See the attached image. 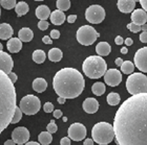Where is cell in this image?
<instances>
[{
    "label": "cell",
    "instance_id": "obj_16",
    "mask_svg": "<svg viewBox=\"0 0 147 145\" xmlns=\"http://www.w3.org/2000/svg\"><path fill=\"white\" fill-rule=\"evenodd\" d=\"M83 110L88 114H95L99 110V102L96 98H92L88 97L83 101Z\"/></svg>",
    "mask_w": 147,
    "mask_h": 145
},
{
    "label": "cell",
    "instance_id": "obj_12",
    "mask_svg": "<svg viewBox=\"0 0 147 145\" xmlns=\"http://www.w3.org/2000/svg\"><path fill=\"white\" fill-rule=\"evenodd\" d=\"M30 139V132L26 127L19 126L12 132V140L16 144L23 145L26 144Z\"/></svg>",
    "mask_w": 147,
    "mask_h": 145
},
{
    "label": "cell",
    "instance_id": "obj_40",
    "mask_svg": "<svg viewBox=\"0 0 147 145\" xmlns=\"http://www.w3.org/2000/svg\"><path fill=\"white\" fill-rule=\"evenodd\" d=\"M60 144L61 145H71V139H69L68 137H64V138H62L61 139Z\"/></svg>",
    "mask_w": 147,
    "mask_h": 145
},
{
    "label": "cell",
    "instance_id": "obj_48",
    "mask_svg": "<svg viewBox=\"0 0 147 145\" xmlns=\"http://www.w3.org/2000/svg\"><path fill=\"white\" fill-rule=\"evenodd\" d=\"M83 145H94V140L90 139V138H87V139L84 140Z\"/></svg>",
    "mask_w": 147,
    "mask_h": 145
},
{
    "label": "cell",
    "instance_id": "obj_11",
    "mask_svg": "<svg viewBox=\"0 0 147 145\" xmlns=\"http://www.w3.org/2000/svg\"><path fill=\"white\" fill-rule=\"evenodd\" d=\"M135 66L143 73H147V47L140 48L134 58Z\"/></svg>",
    "mask_w": 147,
    "mask_h": 145
},
{
    "label": "cell",
    "instance_id": "obj_9",
    "mask_svg": "<svg viewBox=\"0 0 147 145\" xmlns=\"http://www.w3.org/2000/svg\"><path fill=\"white\" fill-rule=\"evenodd\" d=\"M85 18L92 24H99L105 19V9L101 5L92 4L86 9Z\"/></svg>",
    "mask_w": 147,
    "mask_h": 145
},
{
    "label": "cell",
    "instance_id": "obj_39",
    "mask_svg": "<svg viewBox=\"0 0 147 145\" xmlns=\"http://www.w3.org/2000/svg\"><path fill=\"white\" fill-rule=\"evenodd\" d=\"M51 38L52 39H59L60 38V31L57 29H53L52 31H51Z\"/></svg>",
    "mask_w": 147,
    "mask_h": 145
},
{
    "label": "cell",
    "instance_id": "obj_58",
    "mask_svg": "<svg viewBox=\"0 0 147 145\" xmlns=\"http://www.w3.org/2000/svg\"><path fill=\"white\" fill-rule=\"evenodd\" d=\"M0 15H1V11H0Z\"/></svg>",
    "mask_w": 147,
    "mask_h": 145
},
{
    "label": "cell",
    "instance_id": "obj_51",
    "mask_svg": "<svg viewBox=\"0 0 147 145\" xmlns=\"http://www.w3.org/2000/svg\"><path fill=\"white\" fill-rule=\"evenodd\" d=\"M65 98H63V97H58V102L60 103V104H64L65 103Z\"/></svg>",
    "mask_w": 147,
    "mask_h": 145
},
{
    "label": "cell",
    "instance_id": "obj_5",
    "mask_svg": "<svg viewBox=\"0 0 147 145\" xmlns=\"http://www.w3.org/2000/svg\"><path fill=\"white\" fill-rule=\"evenodd\" d=\"M116 138L113 125L108 122H99L94 125L92 130V139L100 145L109 144Z\"/></svg>",
    "mask_w": 147,
    "mask_h": 145
},
{
    "label": "cell",
    "instance_id": "obj_19",
    "mask_svg": "<svg viewBox=\"0 0 147 145\" xmlns=\"http://www.w3.org/2000/svg\"><path fill=\"white\" fill-rule=\"evenodd\" d=\"M13 28L7 23H1L0 24V39L1 40H11L13 37Z\"/></svg>",
    "mask_w": 147,
    "mask_h": 145
},
{
    "label": "cell",
    "instance_id": "obj_13",
    "mask_svg": "<svg viewBox=\"0 0 147 145\" xmlns=\"http://www.w3.org/2000/svg\"><path fill=\"white\" fill-rule=\"evenodd\" d=\"M104 82L110 87H117L122 82V74L118 69H109L105 73Z\"/></svg>",
    "mask_w": 147,
    "mask_h": 145
},
{
    "label": "cell",
    "instance_id": "obj_24",
    "mask_svg": "<svg viewBox=\"0 0 147 145\" xmlns=\"http://www.w3.org/2000/svg\"><path fill=\"white\" fill-rule=\"evenodd\" d=\"M47 88V82L44 78L42 77H38V78L34 79L33 82V89L36 91L37 93H42L46 90Z\"/></svg>",
    "mask_w": 147,
    "mask_h": 145
},
{
    "label": "cell",
    "instance_id": "obj_44",
    "mask_svg": "<svg viewBox=\"0 0 147 145\" xmlns=\"http://www.w3.org/2000/svg\"><path fill=\"white\" fill-rule=\"evenodd\" d=\"M123 42H124V40L121 36H117L116 39H115V43H116L117 45H122Z\"/></svg>",
    "mask_w": 147,
    "mask_h": 145
},
{
    "label": "cell",
    "instance_id": "obj_22",
    "mask_svg": "<svg viewBox=\"0 0 147 145\" xmlns=\"http://www.w3.org/2000/svg\"><path fill=\"white\" fill-rule=\"evenodd\" d=\"M49 18H51V21L54 25H61L65 21V14L59 9H56L52 13Z\"/></svg>",
    "mask_w": 147,
    "mask_h": 145
},
{
    "label": "cell",
    "instance_id": "obj_42",
    "mask_svg": "<svg viewBox=\"0 0 147 145\" xmlns=\"http://www.w3.org/2000/svg\"><path fill=\"white\" fill-rule=\"evenodd\" d=\"M42 42L44 43V44H53V40L51 37L49 36H44L42 38Z\"/></svg>",
    "mask_w": 147,
    "mask_h": 145
},
{
    "label": "cell",
    "instance_id": "obj_43",
    "mask_svg": "<svg viewBox=\"0 0 147 145\" xmlns=\"http://www.w3.org/2000/svg\"><path fill=\"white\" fill-rule=\"evenodd\" d=\"M140 41H141L142 43H147V31L142 33L141 35H140Z\"/></svg>",
    "mask_w": 147,
    "mask_h": 145
},
{
    "label": "cell",
    "instance_id": "obj_26",
    "mask_svg": "<svg viewBox=\"0 0 147 145\" xmlns=\"http://www.w3.org/2000/svg\"><path fill=\"white\" fill-rule=\"evenodd\" d=\"M28 9H30V7H28V3L23 2V1H20V2L17 3V5H16V7H15L16 14H17L18 17L26 15L28 13Z\"/></svg>",
    "mask_w": 147,
    "mask_h": 145
},
{
    "label": "cell",
    "instance_id": "obj_54",
    "mask_svg": "<svg viewBox=\"0 0 147 145\" xmlns=\"http://www.w3.org/2000/svg\"><path fill=\"white\" fill-rule=\"evenodd\" d=\"M141 30H143V33H145V31H147V24H144L141 26Z\"/></svg>",
    "mask_w": 147,
    "mask_h": 145
},
{
    "label": "cell",
    "instance_id": "obj_8",
    "mask_svg": "<svg viewBox=\"0 0 147 145\" xmlns=\"http://www.w3.org/2000/svg\"><path fill=\"white\" fill-rule=\"evenodd\" d=\"M100 37V33H97L90 25H83L77 30V40L81 45L89 46L96 42Z\"/></svg>",
    "mask_w": 147,
    "mask_h": 145
},
{
    "label": "cell",
    "instance_id": "obj_57",
    "mask_svg": "<svg viewBox=\"0 0 147 145\" xmlns=\"http://www.w3.org/2000/svg\"><path fill=\"white\" fill-rule=\"evenodd\" d=\"M67 121V118L66 117H63V122H66Z\"/></svg>",
    "mask_w": 147,
    "mask_h": 145
},
{
    "label": "cell",
    "instance_id": "obj_35",
    "mask_svg": "<svg viewBox=\"0 0 147 145\" xmlns=\"http://www.w3.org/2000/svg\"><path fill=\"white\" fill-rule=\"evenodd\" d=\"M46 130H47V132H49V133L54 134V133H56V132H57V130H58V126H57V124L55 123V121L52 120L49 124H47Z\"/></svg>",
    "mask_w": 147,
    "mask_h": 145
},
{
    "label": "cell",
    "instance_id": "obj_52",
    "mask_svg": "<svg viewBox=\"0 0 147 145\" xmlns=\"http://www.w3.org/2000/svg\"><path fill=\"white\" fill-rule=\"evenodd\" d=\"M4 145H16V143L13 140H7V141H5Z\"/></svg>",
    "mask_w": 147,
    "mask_h": 145
},
{
    "label": "cell",
    "instance_id": "obj_45",
    "mask_svg": "<svg viewBox=\"0 0 147 145\" xmlns=\"http://www.w3.org/2000/svg\"><path fill=\"white\" fill-rule=\"evenodd\" d=\"M53 115H54V117L55 118H61L62 117V111L61 110H55L54 111V113H53Z\"/></svg>",
    "mask_w": 147,
    "mask_h": 145
},
{
    "label": "cell",
    "instance_id": "obj_2",
    "mask_svg": "<svg viewBox=\"0 0 147 145\" xmlns=\"http://www.w3.org/2000/svg\"><path fill=\"white\" fill-rule=\"evenodd\" d=\"M53 87L59 97L74 99L83 92L85 80L81 72L77 69L63 68L59 70L54 76Z\"/></svg>",
    "mask_w": 147,
    "mask_h": 145
},
{
    "label": "cell",
    "instance_id": "obj_28",
    "mask_svg": "<svg viewBox=\"0 0 147 145\" xmlns=\"http://www.w3.org/2000/svg\"><path fill=\"white\" fill-rule=\"evenodd\" d=\"M105 90H106L105 85L101 82H95V84L92 85V93L95 94L96 96H101V95H103V94L105 93Z\"/></svg>",
    "mask_w": 147,
    "mask_h": 145
},
{
    "label": "cell",
    "instance_id": "obj_17",
    "mask_svg": "<svg viewBox=\"0 0 147 145\" xmlns=\"http://www.w3.org/2000/svg\"><path fill=\"white\" fill-rule=\"evenodd\" d=\"M117 5H118L120 12L124 13V14H128V13L134 12L136 1L135 0H119L117 2Z\"/></svg>",
    "mask_w": 147,
    "mask_h": 145
},
{
    "label": "cell",
    "instance_id": "obj_1",
    "mask_svg": "<svg viewBox=\"0 0 147 145\" xmlns=\"http://www.w3.org/2000/svg\"><path fill=\"white\" fill-rule=\"evenodd\" d=\"M118 145H147V93L130 96L113 119Z\"/></svg>",
    "mask_w": 147,
    "mask_h": 145
},
{
    "label": "cell",
    "instance_id": "obj_32",
    "mask_svg": "<svg viewBox=\"0 0 147 145\" xmlns=\"http://www.w3.org/2000/svg\"><path fill=\"white\" fill-rule=\"evenodd\" d=\"M56 5H57V9L59 11L64 12V11H67L71 7V1L69 0H57Z\"/></svg>",
    "mask_w": 147,
    "mask_h": 145
},
{
    "label": "cell",
    "instance_id": "obj_3",
    "mask_svg": "<svg viewBox=\"0 0 147 145\" xmlns=\"http://www.w3.org/2000/svg\"><path fill=\"white\" fill-rule=\"evenodd\" d=\"M16 108L15 86L9 75L0 70V135L12 123Z\"/></svg>",
    "mask_w": 147,
    "mask_h": 145
},
{
    "label": "cell",
    "instance_id": "obj_49",
    "mask_svg": "<svg viewBox=\"0 0 147 145\" xmlns=\"http://www.w3.org/2000/svg\"><path fill=\"white\" fill-rule=\"evenodd\" d=\"M125 44H126V46H131L132 44H134V40H132L131 38H127V39L125 40Z\"/></svg>",
    "mask_w": 147,
    "mask_h": 145
},
{
    "label": "cell",
    "instance_id": "obj_50",
    "mask_svg": "<svg viewBox=\"0 0 147 145\" xmlns=\"http://www.w3.org/2000/svg\"><path fill=\"white\" fill-rule=\"evenodd\" d=\"M123 63H124V62H123V60H122L121 58H118V59L116 60V62H115V64H116L117 66H120V67L122 66V64H123Z\"/></svg>",
    "mask_w": 147,
    "mask_h": 145
},
{
    "label": "cell",
    "instance_id": "obj_4",
    "mask_svg": "<svg viewBox=\"0 0 147 145\" xmlns=\"http://www.w3.org/2000/svg\"><path fill=\"white\" fill-rule=\"evenodd\" d=\"M82 70L87 77L98 79L107 72V64L102 59V57L90 55L83 62Z\"/></svg>",
    "mask_w": 147,
    "mask_h": 145
},
{
    "label": "cell",
    "instance_id": "obj_46",
    "mask_svg": "<svg viewBox=\"0 0 147 145\" xmlns=\"http://www.w3.org/2000/svg\"><path fill=\"white\" fill-rule=\"evenodd\" d=\"M77 20V15H69L67 17V22L68 23H74Z\"/></svg>",
    "mask_w": 147,
    "mask_h": 145
},
{
    "label": "cell",
    "instance_id": "obj_47",
    "mask_svg": "<svg viewBox=\"0 0 147 145\" xmlns=\"http://www.w3.org/2000/svg\"><path fill=\"white\" fill-rule=\"evenodd\" d=\"M140 4L142 5L143 9L147 13V0H140Z\"/></svg>",
    "mask_w": 147,
    "mask_h": 145
},
{
    "label": "cell",
    "instance_id": "obj_31",
    "mask_svg": "<svg viewBox=\"0 0 147 145\" xmlns=\"http://www.w3.org/2000/svg\"><path fill=\"white\" fill-rule=\"evenodd\" d=\"M107 103L109 106H117V104H119L120 103V99H121V97L118 93L116 92H111L107 95Z\"/></svg>",
    "mask_w": 147,
    "mask_h": 145
},
{
    "label": "cell",
    "instance_id": "obj_15",
    "mask_svg": "<svg viewBox=\"0 0 147 145\" xmlns=\"http://www.w3.org/2000/svg\"><path fill=\"white\" fill-rule=\"evenodd\" d=\"M131 21L132 23L142 26L146 24L147 21V13L143 9H137L131 13Z\"/></svg>",
    "mask_w": 147,
    "mask_h": 145
},
{
    "label": "cell",
    "instance_id": "obj_6",
    "mask_svg": "<svg viewBox=\"0 0 147 145\" xmlns=\"http://www.w3.org/2000/svg\"><path fill=\"white\" fill-rule=\"evenodd\" d=\"M126 89L132 96L147 93V76L143 73H134L126 79Z\"/></svg>",
    "mask_w": 147,
    "mask_h": 145
},
{
    "label": "cell",
    "instance_id": "obj_18",
    "mask_svg": "<svg viewBox=\"0 0 147 145\" xmlns=\"http://www.w3.org/2000/svg\"><path fill=\"white\" fill-rule=\"evenodd\" d=\"M52 13H51V9L47 5H39L36 9V17L39 19L40 21H46V19L51 17Z\"/></svg>",
    "mask_w": 147,
    "mask_h": 145
},
{
    "label": "cell",
    "instance_id": "obj_33",
    "mask_svg": "<svg viewBox=\"0 0 147 145\" xmlns=\"http://www.w3.org/2000/svg\"><path fill=\"white\" fill-rule=\"evenodd\" d=\"M0 5L5 9H12L14 7H16L17 3H16L15 0H1L0 1Z\"/></svg>",
    "mask_w": 147,
    "mask_h": 145
},
{
    "label": "cell",
    "instance_id": "obj_56",
    "mask_svg": "<svg viewBox=\"0 0 147 145\" xmlns=\"http://www.w3.org/2000/svg\"><path fill=\"white\" fill-rule=\"evenodd\" d=\"M2 49H3V45L0 43V51H2Z\"/></svg>",
    "mask_w": 147,
    "mask_h": 145
},
{
    "label": "cell",
    "instance_id": "obj_53",
    "mask_svg": "<svg viewBox=\"0 0 147 145\" xmlns=\"http://www.w3.org/2000/svg\"><path fill=\"white\" fill-rule=\"evenodd\" d=\"M127 51H128V50H127V48H126V47H123V48L121 49V53H123V55H126V53H127Z\"/></svg>",
    "mask_w": 147,
    "mask_h": 145
},
{
    "label": "cell",
    "instance_id": "obj_7",
    "mask_svg": "<svg viewBox=\"0 0 147 145\" xmlns=\"http://www.w3.org/2000/svg\"><path fill=\"white\" fill-rule=\"evenodd\" d=\"M19 108L21 110V112L25 115H35L40 111L41 102L37 96L33 94H28L23 98H21L20 103H19Z\"/></svg>",
    "mask_w": 147,
    "mask_h": 145
},
{
    "label": "cell",
    "instance_id": "obj_36",
    "mask_svg": "<svg viewBox=\"0 0 147 145\" xmlns=\"http://www.w3.org/2000/svg\"><path fill=\"white\" fill-rule=\"evenodd\" d=\"M127 29H129L131 33H137L141 30V26H139V25L135 24V23H132L131 22V23L127 24Z\"/></svg>",
    "mask_w": 147,
    "mask_h": 145
},
{
    "label": "cell",
    "instance_id": "obj_55",
    "mask_svg": "<svg viewBox=\"0 0 147 145\" xmlns=\"http://www.w3.org/2000/svg\"><path fill=\"white\" fill-rule=\"evenodd\" d=\"M25 145H40V143L33 142V141H32V142H28V143H26V144H25Z\"/></svg>",
    "mask_w": 147,
    "mask_h": 145
},
{
    "label": "cell",
    "instance_id": "obj_38",
    "mask_svg": "<svg viewBox=\"0 0 147 145\" xmlns=\"http://www.w3.org/2000/svg\"><path fill=\"white\" fill-rule=\"evenodd\" d=\"M49 22L47 21H39L38 23V27H39L40 30H46L49 28Z\"/></svg>",
    "mask_w": 147,
    "mask_h": 145
},
{
    "label": "cell",
    "instance_id": "obj_23",
    "mask_svg": "<svg viewBox=\"0 0 147 145\" xmlns=\"http://www.w3.org/2000/svg\"><path fill=\"white\" fill-rule=\"evenodd\" d=\"M111 51V47L107 42H100L96 46V52L99 57H106Z\"/></svg>",
    "mask_w": 147,
    "mask_h": 145
},
{
    "label": "cell",
    "instance_id": "obj_27",
    "mask_svg": "<svg viewBox=\"0 0 147 145\" xmlns=\"http://www.w3.org/2000/svg\"><path fill=\"white\" fill-rule=\"evenodd\" d=\"M38 140H39L40 144L49 145V144L52 143L53 136H52V134L49 133V132L46 130V132H42V133L39 134V136H38Z\"/></svg>",
    "mask_w": 147,
    "mask_h": 145
},
{
    "label": "cell",
    "instance_id": "obj_30",
    "mask_svg": "<svg viewBox=\"0 0 147 145\" xmlns=\"http://www.w3.org/2000/svg\"><path fill=\"white\" fill-rule=\"evenodd\" d=\"M121 71L124 74H130L131 75V74H134V71H135V64L131 63L130 61H125L121 66Z\"/></svg>",
    "mask_w": 147,
    "mask_h": 145
},
{
    "label": "cell",
    "instance_id": "obj_37",
    "mask_svg": "<svg viewBox=\"0 0 147 145\" xmlns=\"http://www.w3.org/2000/svg\"><path fill=\"white\" fill-rule=\"evenodd\" d=\"M43 110L45 113H52L54 111V104L52 102H46L43 106Z\"/></svg>",
    "mask_w": 147,
    "mask_h": 145
},
{
    "label": "cell",
    "instance_id": "obj_34",
    "mask_svg": "<svg viewBox=\"0 0 147 145\" xmlns=\"http://www.w3.org/2000/svg\"><path fill=\"white\" fill-rule=\"evenodd\" d=\"M21 118H22V112H21V110H20V108L17 106L15 111V114H14V117H13L12 123L15 124V123H17V122H19V121L21 120Z\"/></svg>",
    "mask_w": 147,
    "mask_h": 145
},
{
    "label": "cell",
    "instance_id": "obj_41",
    "mask_svg": "<svg viewBox=\"0 0 147 145\" xmlns=\"http://www.w3.org/2000/svg\"><path fill=\"white\" fill-rule=\"evenodd\" d=\"M7 75H9V79L12 80L13 84H15V82H17V79H18V76L16 75V74H15V73H14V72H11V73H9V74H7Z\"/></svg>",
    "mask_w": 147,
    "mask_h": 145
},
{
    "label": "cell",
    "instance_id": "obj_14",
    "mask_svg": "<svg viewBox=\"0 0 147 145\" xmlns=\"http://www.w3.org/2000/svg\"><path fill=\"white\" fill-rule=\"evenodd\" d=\"M14 67V62L11 55L4 51H0V70L6 74H9Z\"/></svg>",
    "mask_w": 147,
    "mask_h": 145
},
{
    "label": "cell",
    "instance_id": "obj_20",
    "mask_svg": "<svg viewBox=\"0 0 147 145\" xmlns=\"http://www.w3.org/2000/svg\"><path fill=\"white\" fill-rule=\"evenodd\" d=\"M6 46H7V49L11 53H17L21 50L22 42L19 40V38H12L11 40H9Z\"/></svg>",
    "mask_w": 147,
    "mask_h": 145
},
{
    "label": "cell",
    "instance_id": "obj_29",
    "mask_svg": "<svg viewBox=\"0 0 147 145\" xmlns=\"http://www.w3.org/2000/svg\"><path fill=\"white\" fill-rule=\"evenodd\" d=\"M46 59L45 52L41 50V49H37L33 52V61L37 64H42L44 63V61Z\"/></svg>",
    "mask_w": 147,
    "mask_h": 145
},
{
    "label": "cell",
    "instance_id": "obj_25",
    "mask_svg": "<svg viewBox=\"0 0 147 145\" xmlns=\"http://www.w3.org/2000/svg\"><path fill=\"white\" fill-rule=\"evenodd\" d=\"M63 58V53L59 48H52L49 51V61H52L54 63L60 62Z\"/></svg>",
    "mask_w": 147,
    "mask_h": 145
},
{
    "label": "cell",
    "instance_id": "obj_10",
    "mask_svg": "<svg viewBox=\"0 0 147 145\" xmlns=\"http://www.w3.org/2000/svg\"><path fill=\"white\" fill-rule=\"evenodd\" d=\"M68 138L74 141H82L86 137V127L82 123H73L68 127Z\"/></svg>",
    "mask_w": 147,
    "mask_h": 145
},
{
    "label": "cell",
    "instance_id": "obj_21",
    "mask_svg": "<svg viewBox=\"0 0 147 145\" xmlns=\"http://www.w3.org/2000/svg\"><path fill=\"white\" fill-rule=\"evenodd\" d=\"M18 38L21 42H31L33 38H34V33H33V30L31 28L23 27L19 30Z\"/></svg>",
    "mask_w": 147,
    "mask_h": 145
}]
</instances>
